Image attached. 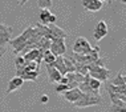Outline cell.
I'll return each instance as SVG.
<instances>
[{"instance_id":"6da1fadb","label":"cell","mask_w":126,"mask_h":112,"mask_svg":"<svg viewBox=\"0 0 126 112\" xmlns=\"http://www.w3.org/2000/svg\"><path fill=\"white\" fill-rule=\"evenodd\" d=\"M40 39H41V37H40L39 33L36 32L35 27H28L25 31H23L21 35H19L17 37H15V39H11L8 43L13 47V49H15L13 52H15L16 55H19V53L23 52L24 47L29 42H39Z\"/></svg>"},{"instance_id":"7a4b0ae2","label":"cell","mask_w":126,"mask_h":112,"mask_svg":"<svg viewBox=\"0 0 126 112\" xmlns=\"http://www.w3.org/2000/svg\"><path fill=\"white\" fill-rule=\"evenodd\" d=\"M101 100H102L101 95L81 92L80 97L73 103V106L77 107V108H85V107H90V106H97V104L101 103Z\"/></svg>"},{"instance_id":"3957f363","label":"cell","mask_w":126,"mask_h":112,"mask_svg":"<svg viewBox=\"0 0 126 112\" xmlns=\"http://www.w3.org/2000/svg\"><path fill=\"white\" fill-rule=\"evenodd\" d=\"M88 73H89V76L100 80L102 83V81H108L111 72L106 68V66H97V64L92 63L88 66Z\"/></svg>"},{"instance_id":"277c9868","label":"cell","mask_w":126,"mask_h":112,"mask_svg":"<svg viewBox=\"0 0 126 112\" xmlns=\"http://www.w3.org/2000/svg\"><path fill=\"white\" fill-rule=\"evenodd\" d=\"M106 91L109 92L110 101L115 100V99H121V100L126 101V84L125 86H114V84H111V83H108L106 84Z\"/></svg>"},{"instance_id":"5b68a950","label":"cell","mask_w":126,"mask_h":112,"mask_svg":"<svg viewBox=\"0 0 126 112\" xmlns=\"http://www.w3.org/2000/svg\"><path fill=\"white\" fill-rule=\"evenodd\" d=\"M93 47L90 45L89 40H86L82 36H78L76 42L73 44V53H81V55H86L89 53Z\"/></svg>"},{"instance_id":"8992f818","label":"cell","mask_w":126,"mask_h":112,"mask_svg":"<svg viewBox=\"0 0 126 112\" xmlns=\"http://www.w3.org/2000/svg\"><path fill=\"white\" fill-rule=\"evenodd\" d=\"M49 51L54 56H64L66 52V45H65V39H57L50 42Z\"/></svg>"},{"instance_id":"52a82bcc","label":"cell","mask_w":126,"mask_h":112,"mask_svg":"<svg viewBox=\"0 0 126 112\" xmlns=\"http://www.w3.org/2000/svg\"><path fill=\"white\" fill-rule=\"evenodd\" d=\"M49 28V40H57V39H66V32L63 28L57 27L56 24H48Z\"/></svg>"},{"instance_id":"ba28073f","label":"cell","mask_w":126,"mask_h":112,"mask_svg":"<svg viewBox=\"0 0 126 112\" xmlns=\"http://www.w3.org/2000/svg\"><path fill=\"white\" fill-rule=\"evenodd\" d=\"M40 75V71H29V69H25L23 67L21 69H17L16 71V76H20L23 80H29V81H35Z\"/></svg>"},{"instance_id":"9c48e42d","label":"cell","mask_w":126,"mask_h":112,"mask_svg":"<svg viewBox=\"0 0 126 112\" xmlns=\"http://www.w3.org/2000/svg\"><path fill=\"white\" fill-rule=\"evenodd\" d=\"M108 32H109V29H108L106 23H105L104 20H101V22H98V23H97L96 28H94L93 36H94V39H96L97 42H100V40H102L105 36L108 35Z\"/></svg>"},{"instance_id":"30bf717a","label":"cell","mask_w":126,"mask_h":112,"mask_svg":"<svg viewBox=\"0 0 126 112\" xmlns=\"http://www.w3.org/2000/svg\"><path fill=\"white\" fill-rule=\"evenodd\" d=\"M12 31L13 28L12 27H8V25H4L0 23V45L4 47L7 43L11 40L12 37Z\"/></svg>"},{"instance_id":"8fae6325","label":"cell","mask_w":126,"mask_h":112,"mask_svg":"<svg viewBox=\"0 0 126 112\" xmlns=\"http://www.w3.org/2000/svg\"><path fill=\"white\" fill-rule=\"evenodd\" d=\"M66 77H68V84H69L70 88H74V87H78V84L84 81V77L85 75H81L80 72H68L66 73Z\"/></svg>"},{"instance_id":"7c38bea8","label":"cell","mask_w":126,"mask_h":112,"mask_svg":"<svg viewBox=\"0 0 126 112\" xmlns=\"http://www.w3.org/2000/svg\"><path fill=\"white\" fill-rule=\"evenodd\" d=\"M81 3L84 8L90 12H97L104 7V1H100V0H81Z\"/></svg>"},{"instance_id":"4fadbf2b","label":"cell","mask_w":126,"mask_h":112,"mask_svg":"<svg viewBox=\"0 0 126 112\" xmlns=\"http://www.w3.org/2000/svg\"><path fill=\"white\" fill-rule=\"evenodd\" d=\"M64 96V99L68 100L69 103H74L78 97H80V95H81V91H80V88L78 87H74V88H69L68 91H65L64 93H61Z\"/></svg>"},{"instance_id":"5bb4252c","label":"cell","mask_w":126,"mask_h":112,"mask_svg":"<svg viewBox=\"0 0 126 112\" xmlns=\"http://www.w3.org/2000/svg\"><path fill=\"white\" fill-rule=\"evenodd\" d=\"M24 84V80L21 79L20 76H15L13 79H11L8 81V87H7V95L8 93H11V92H13V91H16V90H19L20 87Z\"/></svg>"},{"instance_id":"9a60e30c","label":"cell","mask_w":126,"mask_h":112,"mask_svg":"<svg viewBox=\"0 0 126 112\" xmlns=\"http://www.w3.org/2000/svg\"><path fill=\"white\" fill-rule=\"evenodd\" d=\"M47 72H48V77H49L50 83H59L61 76H63V75L54 68V67L50 66V64H47Z\"/></svg>"},{"instance_id":"2e32d148","label":"cell","mask_w":126,"mask_h":112,"mask_svg":"<svg viewBox=\"0 0 126 112\" xmlns=\"http://www.w3.org/2000/svg\"><path fill=\"white\" fill-rule=\"evenodd\" d=\"M110 112H126V104H125V101L121 100V99L111 100Z\"/></svg>"},{"instance_id":"e0dca14e","label":"cell","mask_w":126,"mask_h":112,"mask_svg":"<svg viewBox=\"0 0 126 112\" xmlns=\"http://www.w3.org/2000/svg\"><path fill=\"white\" fill-rule=\"evenodd\" d=\"M50 66L54 67L61 75H66V69H65V66H64V56H56L54 62Z\"/></svg>"},{"instance_id":"ac0fdd59","label":"cell","mask_w":126,"mask_h":112,"mask_svg":"<svg viewBox=\"0 0 126 112\" xmlns=\"http://www.w3.org/2000/svg\"><path fill=\"white\" fill-rule=\"evenodd\" d=\"M85 81L88 83V86H89L93 91H96V92H100V87H101V81L94 79V77L89 76V73L85 75Z\"/></svg>"},{"instance_id":"d6986e66","label":"cell","mask_w":126,"mask_h":112,"mask_svg":"<svg viewBox=\"0 0 126 112\" xmlns=\"http://www.w3.org/2000/svg\"><path fill=\"white\" fill-rule=\"evenodd\" d=\"M50 15L52 12L49 11L48 8H44V9H40V15H39V19H40V24H49V19H50Z\"/></svg>"},{"instance_id":"ffe728a7","label":"cell","mask_w":126,"mask_h":112,"mask_svg":"<svg viewBox=\"0 0 126 112\" xmlns=\"http://www.w3.org/2000/svg\"><path fill=\"white\" fill-rule=\"evenodd\" d=\"M109 83L114 84V86H125V84H126V77H125L124 71H120V72L117 73V76H115V79H113L111 81H109Z\"/></svg>"},{"instance_id":"44dd1931","label":"cell","mask_w":126,"mask_h":112,"mask_svg":"<svg viewBox=\"0 0 126 112\" xmlns=\"http://www.w3.org/2000/svg\"><path fill=\"white\" fill-rule=\"evenodd\" d=\"M54 59H56V56L53 55L52 52H50L49 49H45L44 51V55H43V62L45 64H52L54 62Z\"/></svg>"},{"instance_id":"7402d4cb","label":"cell","mask_w":126,"mask_h":112,"mask_svg":"<svg viewBox=\"0 0 126 112\" xmlns=\"http://www.w3.org/2000/svg\"><path fill=\"white\" fill-rule=\"evenodd\" d=\"M64 66H65L66 73L68 72H74V71H76V67H74V63H73L72 57H64Z\"/></svg>"},{"instance_id":"603a6c76","label":"cell","mask_w":126,"mask_h":112,"mask_svg":"<svg viewBox=\"0 0 126 112\" xmlns=\"http://www.w3.org/2000/svg\"><path fill=\"white\" fill-rule=\"evenodd\" d=\"M24 66H25V60H24V57H23L21 55H19V56L15 59V68H16V71H17V69H21Z\"/></svg>"},{"instance_id":"cb8c5ba5","label":"cell","mask_w":126,"mask_h":112,"mask_svg":"<svg viewBox=\"0 0 126 112\" xmlns=\"http://www.w3.org/2000/svg\"><path fill=\"white\" fill-rule=\"evenodd\" d=\"M37 5H39L40 9H44V8H50L52 7V0H37Z\"/></svg>"},{"instance_id":"d4e9b609","label":"cell","mask_w":126,"mask_h":112,"mask_svg":"<svg viewBox=\"0 0 126 112\" xmlns=\"http://www.w3.org/2000/svg\"><path fill=\"white\" fill-rule=\"evenodd\" d=\"M69 84H61V83H59V84H57V87H56V92L57 93H64V92H65V91H68V90H69Z\"/></svg>"},{"instance_id":"484cf974","label":"cell","mask_w":126,"mask_h":112,"mask_svg":"<svg viewBox=\"0 0 126 112\" xmlns=\"http://www.w3.org/2000/svg\"><path fill=\"white\" fill-rule=\"evenodd\" d=\"M56 22H57V16L56 15H50V19H49V24H56Z\"/></svg>"},{"instance_id":"4316f807","label":"cell","mask_w":126,"mask_h":112,"mask_svg":"<svg viewBox=\"0 0 126 112\" xmlns=\"http://www.w3.org/2000/svg\"><path fill=\"white\" fill-rule=\"evenodd\" d=\"M48 100H49V97L47 96V95H43L41 99H40V101H41V103H48Z\"/></svg>"},{"instance_id":"83f0119b","label":"cell","mask_w":126,"mask_h":112,"mask_svg":"<svg viewBox=\"0 0 126 112\" xmlns=\"http://www.w3.org/2000/svg\"><path fill=\"white\" fill-rule=\"evenodd\" d=\"M27 1H28V0H19V5H24Z\"/></svg>"},{"instance_id":"f1b7e54d","label":"cell","mask_w":126,"mask_h":112,"mask_svg":"<svg viewBox=\"0 0 126 112\" xmlns=\"http://www.w3.org/2000/svg\"><path fill=\"white\" fill-rule=\"evenodd\" d=\"M121 1H122V3H126V0H121Z\"/></svg>"},{"instance_id":"f546056e","label":"cell","mask_w":126,"mask_h":112,"mask_svg":"<svg viewBox=\"0 0 126 112\" xmlns=\"http://www.w3.org/2000/svg\"><path fill=\"white\" fill-rule=\"evenodd\" d=\"M111 1H113V0H111Z\"/></svg>"}]
</instances>
